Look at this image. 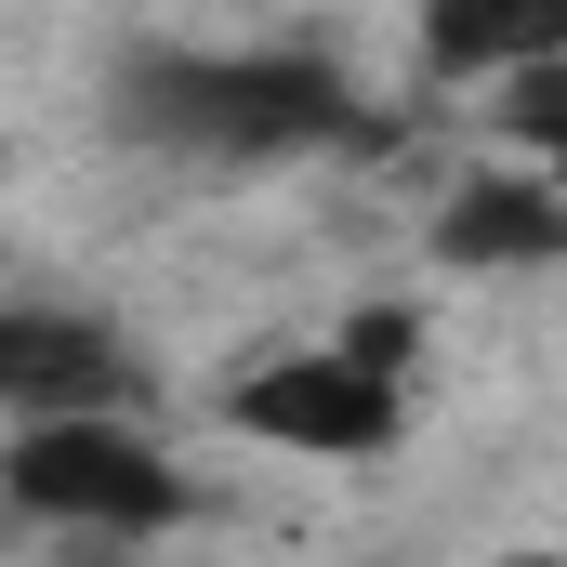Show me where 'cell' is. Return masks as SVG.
<instances>
[{"label": "cell", "mask_w": 567, "mask_h": 567, "mask_svg": "<svg viewBox=\"0 0 567 567\" xmlns=\"http://www.w3.org/2000/svg\"><path fill=\"white\" fill-rule=\"evenodd\" d=\"M423 53L435 66H542V53H567V0H435L423 13Z\"/></svg>", "instance_id": "6"}, {"label": "cell", "mask_w": 567, "mask_h": 567, "mask_svg": "<svg viewBox=\"0 0 567 567\" xmlns=\"http://www.w3.org/2000/svg\"><path fill=\"white\" fill-rule=\"evenodd\" d=\"M238 423L265 449H317V462H370L396 435V383H370L357 357H290L265 383H238Z\"/></svg>", "instance_id": "3"}, {"label": "cell", "mask_w": 567, "mask_h": 567, "mask_svg": "<svg viewBox=\"0 0 567 567\" xmlns=\"http://www.w3.org/2000/svg\"><path fill=\"white\" fill-rule=\"evenodd\" d=\"M410 343H423V317H410V303H357V330H343V357H357L370 383H396V370H410Z\"/></svg>", "instance_id": "7"}, {"label": "cell", "mask_w": 567, "mask_h": 567, "mask_svg": "<svg viewBox=\"0 0 567 567\" xmlns=\"http://www.w3.org/2000/svg\"><path fill=\"white\" fill-rule=\"evenodd\" d=\"M145 145H198V158H290V145H330L343 133V80L303 66V53H158L133 66V106H120Z\"/></svg>", "instance_id": "1"}, {"label": "cell", "mask_w": 567, "mask_h": 567, "mask_svg": "<svg viewBox=\"0 0 567 567\" xmlns=\"http://www.w3.org/2000/svg\"><path fill=\"white\" fill-rule=\"evenodd\" d=\"M133 370L93 317H40V303H0V410L53 423V410H106Z\"/></svg>", "instance_id": "4"}, {"label": "cell", "mask_w": 567, "mask_h": 567, "mask_svg": "<svg viewBox=\"0 0 567 567\" xmlns=\"http://www.w3.org/2000/svg\"><path fill=\"white\" fill-rule=\"evenodd\" d=\"M502 567H567V555H502Z\"/></svg>", "instance_id": "8"}, {"label": "cell", "mask_w": 567, "mask_h": 567, "mask_svg": "<svg viewBox=\"0 0 567 567\" xmlns=\"http://www.w3.org/2000/svg\"><path fill=\"white\" fill-rule=\"evenodd\" d=\"M0 488H13L27 515H66V528H172V515H185L172 462L133 449L120 423H93V410L27 423V435H13V462H0Z\"/></svg>", "instance_id": "2"}, {"label": "cell", "mask_w": 567, "mask_h": 567, "mask_svg": "<svg viewBox=\"0 0 567 567\" xmlns=\"http://www.w3.org/2000/svg\"><path fill=\"white\" fill-rule=\"evenodd\" d=\"M435 251L449 265H542V251H567V185L555 172H475L435 212Z\"/></svg>", "instance_id": "5"}]
</instances>
